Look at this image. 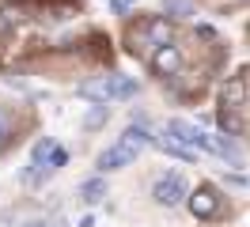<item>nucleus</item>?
<instances>
[{
    "label": "nucleus",
    "instance_id": "2",
    "mask_svg": "<svg viewBox=\"0 0 250 227\" xmlns=\"http://www.w3.org/2000/svg\"><path fill=\"white\" fill-rule=\"evenodd\" d=\"M167 140H174V144H182V148H189V151H212V136L208 133H201L197 125H189V121H182V118H171L167 121Z\"/></svg>",
    "mask_w": 250,
    "mask_h": 227
},
{
    "label": "nucleus",
    "instance_id": "17",
    "mask_svg": "<svg viewBox=\"0 0 250 227\" xmlns=\"http://www.w3.org/2000/svg\"><path fill=\"white\" fill-rule=\"evenodd\" d=\"M76 227H95V216H83V220H80Z\"/></svg>",
    "mask_w": 250,
    "mask_h": 227
},
{
    "label": "nucleus",
    "instance_id": "12",
    "mask_svg": "<svg viewBox=\"0 0 250 227\" xmlns=\"http://www.w3.org/2000/svg\"><path fill=\"white\" fill-rule=\"evenodd\" d=\"M220 129H224V136H239L243 133V121L235 118V110H220Z\"/></svg>",
    "mask_w": 250,
    "mask_h": 227
},
{
    "label": "nucleus",
    "instance_id": "6",
    "mask_svg": "<svg viewBox=\"0 0 250 227\" xmlns=\"http://www.w3.org/2000/svg\"><path fill=\"white\" fill-rule=\"evenodd\" d=\"M137 159V148H129L125 140H118V144H110L103 155H99V170L103 174H110V170H122V166H129Z\"/></svg>",
    "mask_w": 250,
    "mask_h": 227
},
{
    "label": "nucleus",
    "instance_id": "19",
    "mask_svg": "<svg viewBox=\"0 0 250 227\" xmlns=\"http://www.w3.org/2000/svg\"><path fill=\"white\" fill-rule=\"evenodd\" d=\"M4 136H8V129H4V121H0V144H4Z\"/></svg>",
    "mask_w": 250,
    "mask_h": 227
},
{
    "label": "nucleus",
    "instance_id": "1",
    "mask_svg": "<svg viewBox=\"0 0 250 227\" xmlns=\"http://www.w3.org/2000/svg\"><path fill=\"white\" fill-rule=\"evenodd\" d=\"M137 91V83L129 76H106V80H95L80 87V99H91V103H110V99H129Z\"/></svg>",
    "mask_w": 250,
    "mask_h": 227
},
{
    "label": "nucleus",
    "instance_id": "11",
    "mask_svg": "<svg viewBox=\"0 0 250 227\" xmlns=\"http://www.w3.org/2000/svg\"><path fill=\"white\" fill-rule=\"evenodd\" d=\"M156 148L167 151V155H174V159H186V163H193V159H197V151L182 148V144H174V140H167V136H163V140H156Z\"/></svg>",
    "mask_w": 250,
    "mask_h": 227
},
{
    "label": "nucleus",
    "instance_id": "18",
    "mask_svg": "<svg viewBox=\"0 0 250 227\" xmlns=\"http://www.w3.org/2000/svg\"><path fill=\"white\" fill-rule=\"evenodd\" d=\"M8 27H12V23H8L4 15H0V34H8Z\"/></svg>",
    "mask_w": 250,
    "mask_h": 227
},
{
    "label": "nucleus",
    "instance_id": "13",
    "mask_svg": "<svg viewBox=\"0 0 250 227\" xmlns=\"http://www.w3.org/2000/svg\"><path fill=\"white\" fill-rule=\"evenodd\" d=\"M163 12L174 15V19H189V15H193V4H189V0H163Z\"/></svg>",
    "mask_w": 250,
    "mask_h": 227
},
{
    "label": "nucleus",
    "instance_id": "5",
    "mask_svg": "<svg viewBox=\"0 0 250 227\" xmlns=\"http://www.w3.org/2000/svg\"><path fill=\"white\" fill-rule=\"evenodd\" d=\"M152 72H156L159 80L182 72V53H178V45H174V42L156 45V53H152Z\"/></svg>",
    "mask_w": 250,
    "mask_h": 227
},
{
    "label": "nucleus",
    "instance_id": "14",
    "mask_svg": "<svg viewBox=\"0 0 250 227\" xmlns=\"http://www.w3.org/2000/svg\"><path fill=\"white\" fill-rule=\"evenodd\" d=\"M106 118H110V106H106V103H99L95 110H87V118H83V125H87V129H99V125H103Z\"/></svg>",
    "mask_w": 250,
    "mask_h": 227
},
{
    "label": "nucleus",
    "instance_id": "15",
    "mask_svg": "<svg viewBox=\"0 0 250 227\" xmlns=\"http://www.w3.org/2000/svg\"><path fill=\"white\" fill-rule=\"evenodd\" d=\"M53 148H57V144H53L49 136H46V140H38V144H34V151H31V163H34V166H42V163L49 159V151H53Z\"/></svg>",
    "mask_w": 250,
    "mask_h": 227
},
{
    "label": "nucleus",
    "instance_id": "3",
    "mask_svg": "<svg viewBox=\"0 0 250 227\" xmlns=\"http://www.w3.org/2000/svg\"><path fill=\"white\" fill-rule=\"evenodd\" d=\"M189 193L186 178L178 174V170H171V174H163V178L156 182V189H152V197H156V205H163V208H174V205H182Z\"/></svg>",
    "mask_w": 250,
    "mask_h": 227
},
{
    "label": "nucleus",
    "instance_id": "4",
    "mask_svg": "<svg viewBox=\"0 0 250 227\" xmlns=\"http://www.w3.org/2000/svg\"><path fill=\"white\" fill-rule=\"evenodd\" d=\"M186 205H189V212H193L197 220H212L220 212V193L212 186H197V189L186 193Z\"/></svg>",
    "mask_w": 250,
    "mask_h": 227
},
{
    "label": "nucleus",
    "instance_id": "16",
    "mask_svg": "<svg viewBox=\"0 0 250 227\" xmlns=\"http://www.w3.org/2000/svg\"><path fill=\"white\" fill-rule=\"evenodd\" d=\"M46 163H49V170H57V166H64V163H68V151H64V148H53Z\"/></svg>",
    "mask_w": 250,
    "mask_h": 227
},
{
    "label": "nucleus",
    "instance_id": "10",
    "mask_svg": "<svg viewBox=\"0 0 250 227\" xmlns=\"http://www.w3.org/2000/svg\"><path fill=\"white\" fill-rule=\"evenodd\" d=\"M80 197H83L87 205H99V201L106 197V182H103V178H87V182H80Z\"/></svg>",
    "mask_w": 250,
    "mask_h": 227
},
{
    "label": "nucleus",
    "instance_id": "8",
    "mask_svg": "<svg viewBox=\"0 0 250 227\" xmlns=\"http://www.w3.org/2000/svg\"><path fill=\"white\" fill-rule=\"evenodd\" d=\"M148 38H152L156 45H167L174 38V23L167 19V15H156V19L148 23Z\"/></svg>",
    "mask_w": 250,
    "mask_h": 227
},
{
    "label": "nucleus",
    "instance_id": "9",
    "mask_svg": "<svg viewBox=\"0 0 250 227\" xmlns=\"http://www.w3.org/2000/svg\"><path fill=\"white\" fill-rule=\"evenodd\" d=\"M122 140L129 144V148H137V151H141V148H148V144H156V136L148 133L144 125H137V121H133V125H129V129L122 133Z\"/></svg>",
    "mask_w": 250,
    "mask_h": 227
},
{
    "label": "nucleus",
    "instance_id": "7",
    "mask_svg": "<svg viewBox=\"0 0 250 227\" xmlns=\"http://www.w3.org/2000/svg\"><path fill=\"white\" fill-rule=\"evenodd\" d=\"M243 103H247V80H243V76H231V80L220 87V106H224V110H239Z\"/></svg>",
    "mask_w": 250,
    "mask_h": 227
}]
</instances>
